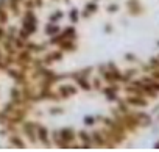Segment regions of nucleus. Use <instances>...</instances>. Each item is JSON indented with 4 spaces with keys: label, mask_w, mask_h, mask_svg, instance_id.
Returning <instances> with one entry per match:
<instances>
[{
    "label": "nucleus",
    "mask_w": 159,
    "mask_h": 152,
    "mask_svg": "<svg viewBox=\"0 0 159 152\" xmlns=\"http://www.w3.org/2000/svg\"><path fill=\"white\" fill-rule=\"evenodd\" d=\"M59 132V138L66 143H73L75 140V130L73 129H62V130H58Z\"/></svg>",
    "instance_id": "7"
},
{
    "label": "nucleus",
    "mask_w": 159,
    "mask_h": 152,
    "mask_svg": "<svg viewBox=\"0 0 159 152\" xmlns=\"http://www.w3.org/2000/svg\"><path fill=\"white\" fill-rule=\"evenodd\" d=\"M48 55H50V58H52V61H53V63H55V61H61V60H62V52H61V50L50 52Z\"/></svg>",
    "instance_id": "17"
},
{
    "label": "nucleus",
    "mask_w": 159,
    "mask_h": 152,
    "mask_svg": "<svg viewBox=\"0 0 159 152\" xmlns=\"http://www.w3.org/2000/svg\"><path fill=\"white\" fill-rule=\"evenodd\" d=\"M128 102L133 105H145V101H142L139 97H128Z\"/></svg>",
    "instance_id": "18"
},
{
    "label": "nucleus",
    "mask_w": 159,
    "mask_h": 152,
    "mask_svg": "<svg viewBox=\"0 0 159 152\" xmlns=\"http://www.w3.org/2000/svg\"><path fill=\"white\" fill-rule=\"evenodd\" d=\"M97 11V5L95 3H89V5H86V8H84V11H83V16L84 17H89L92 13H95Z\"/></svg>",
    "instance_id": "16"
},
{
    "label": "nucleus",
    "mask_w": 159,
    "mask_h": 152,
    "mask_svg": "<svg viewBox=\"0 0 159 152\" xmlns=\"http://www.w3.org/2000/svg\"><path fill=\"white\" fill-rule=\"evenodd\" d=\"M36 136H38V140L44 144V146H48L50 147V138H48V130L44 127V125H41V124H38L36 125Z\"/></svg>",
    "instance_id": "4"
},
{
    "label": "nucleus",
    "mask_w": 159,
    "mask_h": 152,
    "mask_svg": "<svg viewBox=\"0 0 159 152\" xmlns=\"http://www.w3.org/2000/svg\"><path fill=\"white\" fill-rule=\"evenodd\" d=\"M94 88H100V80H98V79L94 80Z\"/></svg>",
    "instance_id": "23"
},
{
    "label": "nucleus",
    "mask_w": 159,
    "mask_h": 152,
    "mask_svg": "<svg viewBox=\"0 0 159 152\" xmlns=\"http://www.w3.org/2000/svg\"><path fill=\"white\" fill-rule=\"evenodd\" d=\"M61 30H59V27L55 24V22H50V24H47L45 25V33L48 35V36H55L56 33H59Z\"/></svg>",
    "instance_id": "13"
},
{
    "label": "nucleus",
    "mask_w": 159,
    "mask_h": 152,
    "mask_svg": "<svg viewBox=\"0 0 159 152\" xmlns=\"http://www.w3.org/2000/svg\"><path fill=\"white\" fill-rule=\"evenodd\" d=\"M59 46V50L61 52H73L76 49V44H75V39H62L58 42Z\"/></svg>",
    "instance_id": "6"
},
{
    "label": "nucleus",
    "mask_w": 159,
    "mask_h": 152,
    "mask_svg": "<svg viewBox=\"0 0 159 152\" xmlns=\"http://www.w3.org/2000/svg\"><path fill=\"white\" fill-rule=\"evenodd\" d=\"M91 138H92V144L98 146V147H103L106 146V140H105V135L102 130H94L91 132Z\"/></svg>",
    "instance_id": "5"
},
{
    "label": "nucleus",
    "mask_w": 159,
    "mask_h": 152,
    "mask_svg": "<svg viewBox=\"0 0 159 152\" xmlns=\"http://www.w3.org/2000/svg\"><path fill=\"white\" fill-rule=\"evenodd\" d=\"M8 19H10V16H8L7 8H2V7H0V25L8 24Z\"/></svg>",
    "instance_id": "15"
},
{
    "label": "nucleus",
    "mask_w": 159,
    "mask_h": 152,
    "mask_svg": "<svg viewBox=\"0 0 159 152\" xmlns=\"http://www.w3.org/2000/svg\"><path fill=\"white\" fill-rule=\"evenodd\" d=\"M59 113H62V108H61V107H58V108H50V115H59Z\"/></svg>",
    "instance_id": "22"
},
{
    "label": "nucleus",
    "mask_w": 159,
    "mask_h": 152,
    "mask_svg": "<svg viewBox=\"0 0 159 152\" xmlns=\"http://www.w3.org/2000/svg\"><path fill=\"white\" fill-rule=\"evenodd\" d=\"M62 16H64V14H62V11H56L55 14H52V17H50V22H55V24H56L59 19H62Z\"/></svg>",
    "instance_id": "19"
},
{
    "label": "nucleus",
    "mask_w": 159,
    "mask_h": 152,
    "mask_svg": "<svg viewBox=\"0 0 159 152\" xmlns=\"http://www.w3.org/2000/svg\"><path fill=\"white\" fill-rule=\"evenodd\" d=\"M76 93H78V90H76L73 85H69V83L61 85V86L58 88V94L61 96V99H67V97H70V96H75Z\"/></svg>",
    "instance_id": "3"
},
{
    "label": "nucleus",
    "mask_w": 159,
    "mask_h": 152,
    "mask_svg": "<svg viewBox=\"0 0 159 152\" xmlns=\"http://www.w3.org/2000/svg\"><path fill=\"white\" fill-rule=\"evenodd\" d=\"M103 91H105V94H106V97H108L109 101H116V99H117V96H116V91H117V86H111V88H105Z\"/></svg>",
    "instance_id": "14"
},
{
    "label": "nucleus",
    "mask_w": 159,
    "mask_h": 152,
    "mask_svg": "<svg viewBox=\"0 0 159 152\" xmlns=\"http://www.w3.org/2000/svg\"><path fill=\"white\" fill-rule=\"evenodd\" d=\"M94 122H95V119H94L92 116H86V118H84V124H86V125H92Z\"/></svg>",
    "instance_id": "21"
},
{
    "label": "nucleus",
    "mask_w": 159,
    "mask_h": 152,
    "mask_svg": "<svg viewBox=\"0 0 159 152\" xmlns=\"http://www.w3.org/2000/svg\"><path fill=\"white\" fill-rule=\"evenodd\" d=\"M10 143H11V144H14V146H16V147H19V149H24V147L27 146V144L24 143V140H22L19 135H16V133L10 136Z\"/></svg>",
    "instance_id": "12"
},
{
    "label": "nucleus",
    "mask_w": 159,
    "mask_h": 152,
    "mask_svg": "<svg viewBox=\"0 0 159 152\" xmlns=\"http://www.w3.org/2000/svg\"><path fill=\"white\" fill-rule=\"evenodd\" d=\"M22 28H25L30 35L36 33V30H38V21H36V14L33 13V10H27V11L24 13Z\"/></svg>",
    "instance_id": "1"
},
{
    "label": "nucleus",
    "mask_w": 159,
    "mask_h": 152,
    "mask_svg": "<svg viewBox=\"0 0 159 152\" xmlns=\"http://www.w3.org/2000/svg\"><path fill=\"white\" fill-rule=\"evenodd\" d=\"M116 10H117V7H116V5H112V7H109V8H108V11H116Z\"/></svg>",
    "instance_id": "24"
},
{
    "label": "nucleus",
    "mask_w": 159,
    "mask_h": 152,
    "mask_svg": "<svg viewBox=\"0 0 159 152\" xmlns=\"http://www.w3.org/2000/svg\"><path fill=\"white\" fill-rule=\"evenodd\" d=\"M69 17H70V21L75 24V22H78L80 19H78V10H70V13H69Z\"/></svg>",
    "instance_id": "20"
},
{
    "label": "nucleus",
    "mask_w": 159,
    "mask_h": 152,
    "mask_svg": "<svg viewBox=\"0 0 159 152\" xmlns=\"http://www.w3.org/2000/svg\"><path fill=\"white\" fill-rule=\"evenodd\" d=\"M75 80H76L78 86L81 88V90H84V91H91V90H92V85H91V82L88 80V77L78 75V77H75Z\"/></svg>",
    "instance_id": "9"
},
{
    "label": "nucleus",
    "mask_w": 159,
    "mask_h": 152,
    "mask_svg": "<svg viewBox=\"0 0 159 152\" xmlns=\"http://www.w3.org/2000/svg\"><path fill=\"white\" fill-rule=\"evenodd\" d=\"M36 125H38V122H31V121H24L22 122L24 135L28 138L30 143H36V140H38V136H36Z\"/></svg>",
    "instance_id": "2"
},
{
    "label": "nucleus",
    "mask_w": 159,
    "mask_h": 152,
    "mask_svg": "<svg viewBox=\"0 0 159 152\" xmlns=\"http://www.w3.org/2000/svg\"><path fill=\"white\" fill-rule=\"evenodd\" d=\"M10 94H11V101H13V102H16V104L25 102V101L22 99V93H20V90H19V88H11Z\"/></svg>",
    "instance_id": "11"
},
{
    "label": "nucleus",
    "mask_w": 159,
    "mask_h": 152,
    "mask_svg": "<svg viewBox=\"0 0 159 152\" xmlns=\"http://www.w3.org/2000/svg\"><path fill=\"white\" fill-rule=\"evenodd\" d=\"M20 3L22 0H8V10H11V13L14 16H20Z\"/></svg>",
    "instance_id": "10"
},
{
    "label": "nucleus",
    "mask_w": 159,
    "mask_h": 152,
    "mask_svg": "<svg viewBox=\"0 0 159 152\" xmlns=\"http://www.w3.org/2000/svg\"><path fill=\"white\" fill-rule=\"evenodd\" d=\"M78 136H80V140H81V143H83V144H81L83 147H88V149H89V147L94 146V144H92L91 133H86L84 130H80V132H78Z\"/></svg>",
    "instance_id": "8"
}]
</instances>
